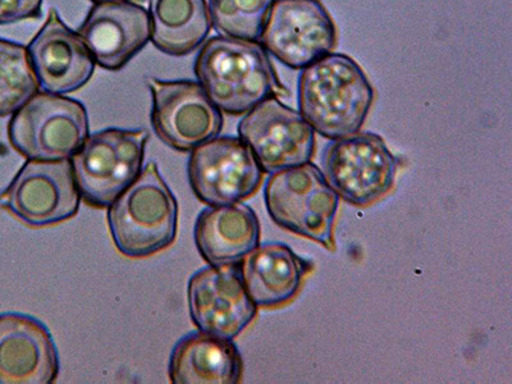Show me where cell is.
<instances>
[{"label": "cell", "instance_id": "obj_5", "mask_svg": "<svg viewBox=\"0 0 512 384\" xmlns=\"http://www.w3.org/2000/svg\"><path fill=\"white\" fill-rule=\"evenodd\" d=\"M148 131L107 128L86 139L71 158L81 198L109 208L143 172Z\"/></svg>", "mask_w": 512, "mask_h": 384}, {"label": "cell", "instance_id": "obj_10", "mask_svg": "<svg viewBox=\"0 0 512 384\" xmlns=\"http://www.w3.org/2000/svg\"><path fill=\"white\" fill-rule=\"evenodd\" d=\"M187 176L201 203L222 207L254 195L263 171L240 137L217 136L192 150Z\"/></svg>", "mask_w": 512, "mask_h": 384}, {"label": "cell", "instance_id": "obj_14", "mask_svg": "<svg viewBox=\"0 0 512 384\" xmlns=\"http://www.w3.org/2000/svg\"><path fill=\"white\" fill-rule=\"evenodd\" d=\"M27 50L44 93H73L84 88L94 75L96 63L84 40L64 24L56 9H50L47 21Z\"/></svg>", "mask_w": 512, "mask_h": 384}, {"label": "cell", "instance_id": "obj_11", "mask_svg": "<svg viewBox=\"0 0 512 384\" xmlns=\"http://www.w3.org/2000/svg\"><path fill=\"white\" fill-rule=\"evenodd\" d=\"M146 85L153 96V130L164 144L177 152L191 153L221 134L222 112L199 82L150 77Z\"/></svg>", "mask_w": 512, "mask_h": 384}, {"label": "cell", "instance_id": "obj_4", "mask_svg": "<svg viewBox=\"0 0 512 384\" xmlns=\"http://www.w3.org/2000/svg\"><path fill=\"white\" fill-rule=\"evenodd\" d=\"M264 200L277 226L335 249L333 230L340 196L318 166L309 162L272 173L265 184Z\"/></svg>", "mask_w": 512, "mask_h": 384}, {"label": "cell", "instance_id": "obj_15", "mask_svg": "<svg viewBox=\"0 0 512 384\" xmlns=\"http://www.w3.org/2000/svg\"><path fill=\"white\" fill-rule=\"evenodd\" d=\"M59 374L52 333L22 313L0 314V384H50Z\"/></svg>", "mask_w": 512, "mask_h": 384}, {"label": "cell", "instance_id": "obj_9", "mask_svg": "<svg viewBox=\"0 0 512 384\" xmlns=\"http://www.w3.org/2000/svg\"><path fill=\"white\" fill-rule=\"evenodd\" d=\"M80 201L71 159L27 160L0 194V207L31 227L68 221L79 212Z\"/></svg>", "mask_w": 512, "mask_h": 384}, {"label": "cell", "instance_id": "obj_6", "mask_svg": "<svg viewBox=\"0 0 512 384\" xmlns=\"http://www.w3.org/2000/svg\"><path fill=\"white\" fill-rule=\"evenodd\" d=\"M89 116L84 104L66 96L38 93L12 114L9 143L27 160L71 159L88 139Z\"/></svg>", "mask_w": 512, "mask_h": 384}, {"label": "cell", "instance_id": "obj_21", "mask_svg": "<svg viewBox=\"0 0 512 384\" xmlns=\"http://www.w3.org/2000/svg\"><path fill=\"white\" fill-rule=\"evenodd\" d=\"M39 89L29 50L11 40L0 39V117L20 111Z\"/></svg>", "mask_w": 512, "mask_h": 384}, {"label": "cell", "instance_id": "obj_23", "mask_svg": "<svg viewBox=\"0 0 512 384\" xmlns=\"http://www.w3.org/2000/svg\"><path fill=\"white\" fill-rule=\"evenodd\" d=\"M43 0H0V25H12L41 17Z\"/></svg>", "mask_w": 512, "mask_h": 384}, {"label": "cell", "instance_id": "obj_19", "mask_svg": "<svg viewBox=\"0 0 512 384\" xmlns=\"http://www.w3.org/2000/svg\"><path fill=\"white\" fill-rule=\"evenodd\" d=\"M242 374L244 361L233 340L201 331L182 337L169 359L173 384H237Z\"/></svg>", "mask_w": 512, "mask_h": 384}, {"label": "cell", "instance_id": "obj_3", "mask_svg": "<svg viewBox=\"0 0 512 384\" xmlns=\"http://www.w3.org/2000/svg\"><path fill=\"white\" fill-rule=\"evenodd\" d=\"M114 245L128 258H146L173 244L178 204L157 163L149 162L137 180L109 207Z\"/></svg>", "mask_w": 512, "mask_h": 384}, {"label": "cell", "instance_id": "obj_20", "mask_svg": "<svg viewBox=\"0 0 512 384\" xmlns=\"http://www.w3.org/2000/svg\"><path fill=\"white\" fill-rule=\"evenodd\" d=\"M150 40L173 57L201 47L212 29L207 0H149Z\"/></svg>", "mask_w": 512, "mask_h": 384}, {"label": "cell", "instance_id": "obj_12", "mask_svg": "<svg viewBox=\"0 0 512 384\" xmlns=\"http://www.w3.org/2000/svg\"><path fill=\"white\" fill-rule=\"evenodd\" d=\"M237 132L268 175L309 163L315 152L312 126L278 96L263 100L246 113Z\"/></svg>", "mask_w": 512, "mask_h": 384}, {"label": "cell", "instance_id": "obj_24", "mask_svg": "<svg viewBox=\"0 0 512 384\" xmlns=\"http://www.w3.org/2000/svg\"><path fill=\"white\" fill-rule=\"evenodd\" d=\"M94 4L99 3H121V2H134V0H91ZM140 2H143V0H140Z\"/></svg>", "mask_w": 512, "mask_h": 384}, {"label": "cell", "instance_id": "obj_8", "mask_svg": "<svg viewBox=\"0 0 512 384\" xmlns=\"http://www.w3.org/2000/svg\"><path fill=\"white\" fill-rule=\"evenodd\" d=\"M292 70H304L331 54L337 29L320 0H274L259 41Z\"/></svg>", "mask_w": 512, "mask_h": 384}, {"label": "cell", "instance_id": "obj_22", "mask_svg": "<svg viewBox=\"0 0 512 384\" xmlns=\"http://www.w3.org/2000/svg\"><path fill=\"white\" fill-rule=\"evenodd\" d=\"M274 0H209L210 20L222 36L260 41Z\"/></svg>", "mask_w": 512, "mask_h": 384}, {"label": "cell", "instance_id": "obj_18", "mask_svg": "<svg viewBox=\"0 0 512 384\" xmlns=\"http://www.w3.org/2000/svg\"><path fill=\"white\" fill-rule=\"evenodd\" d=\"M196 248L213 267L240 264L260 241V223L249 205L208 207L195 222Z\"/></svg>", "mask_w": 512, "mask_h": 384}, {"label": "cell", "instance_id": "obj_1", "mask_svg": "<svg viewBox=\"0 0 512 384\" xmlns=\"http://www.w3.org/2000/svg\"><path fill=\"white\" fill-rule=\"evenodd\" d=\"M297 102L314 132L336 140L363 127L372 109L374 89L354 59L331 53L301 72Z\"/></svg>", "mask_w": 512, "mask_h": 384}, {"label": "cell", "instance_id": "obj_7", "mask_svg": "<svg viewBox=\"0 0 512 384\" xmlns=\"http://www.w3.org/2000/svg\"><path fill=\"white\" fill-rule=\"evenodd\" d=\"M320 171L340 199L368 207L392 190L399 160L381 136L358 131L327 145Z\"/></svg>", "mask_w": 512, "mask_h": 384}, {"label": "cell", "instance_id": "obj_17", "mask_svg": "<svg viewBox=\"0 0 512 384\" xmlns=\"http://www.w3.org/2000/svg\"><path fill=\"white\" fill-rule=\"evenodd\" d=\"M313 264L283 242H265L240 263L246 291L258 308H277L290 303L300 291Z\"/></svg>", "mask_w": 512, "mask_h": 384}, {"label": "cell", "instance_id": "obj_13", "mask_svg": "<svg viewBox=\"0 0 512 384\" xmlns=\"http://www.w3.org/2000/svg\"><path fill=\"white\" fill-rule=\"evenodd\" d=\"M187 300L195 327L227 340L249 327L258 312L242 281L240 264L210 265L192 274Z\"/></svg>", "mask_w": 512, "mask_h": 384}, {"label": "cell", "instance_id": "obj_2", "mask_svg": "<svg viewBox=\"0 0 512 384\" xmlns=\"http://www.w3.org/2000/svg\"><path fill=\"white\" fill-rule=\"evenodd\" d=\"M194 71L219 111L242 116L263 100L285 94L259 41L214 36L200 49Z\"/></svg>", "mask_w": 512, "mask_h": 384}, {"label": "cell", "instance_id": "obj_16", "mask_svg": "<svg viewBox=\"0 0 512 384\" xmlns=\"http://www.w3.org/2000/svg\"><path fill=\"white\" fill-rule=\"evenodd\" d=\"M150 34L149 12L132 2L94 4L79 29L95 63L112 72L139 54Z\"/></svg>", "mask_w": 512, "mask_h": 384}]
</instances>
